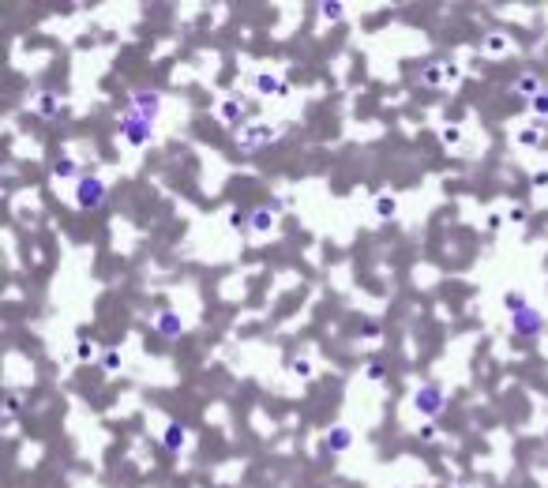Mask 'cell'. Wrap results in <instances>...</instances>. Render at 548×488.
<instances>
[{"mask_svg": "<svg viewBox=\"0 0 548 488\" xmlns=\"http://www.w3.org/2000/svg\"><path fill=\"white\" fill-rule=\"evenodd\" d=\"M379 210H383V214H395V199H379Z\"/></svg>", "mask_w": 548, "mask_h": 488, "instance_id": "obj_1", "label": "cell"}, {"mask_svg": "<svg viewBox=\"0 0 548 488\" xmlns=\"http://www.w3.org/2000/svg\"><path fill=\"white\" fill-rule=\"evenodd\" d=\"M533 109H545V113H548V94H537L533 98Z\"/></svg>", "mask_w": 548, "mask_h": 488, "instance_id": "obj_2", "label": "cell"}]
</instances>
